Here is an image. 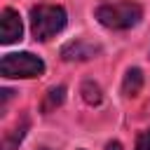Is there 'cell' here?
I'll return each mask as SVG.
<instances>
[{
	"label": "cell",
	"instance_id": "4",
	"mask_svg": "<svg viewBox=\"0 0 150 150\" xmlns=\"http://www.w3.org/2000/svg\"><path fill=\"white\" fill-rule=\"evenodd\" d=\"M21 33H23V26H21V19L14 9L5 7L2 14H0V42L2 45H12L16 40H21Z\"/></svg>",
	"mask_w": 150,
	"mask_h": 150
},
{
	"label": "cell",
	"instance_id": "6",
	"mask_svg": "<svg viewBox=\"0 0 150 150\" xmlns=\"http://www.w3.org/2000/svg\"><path fill=\"white\" fill-rule=\"evenodd\" d=\"M26 129H28V120L23 117L21 124L16 122V127H12V129L5 134V138H2V150H16L19 143L23 141V136H26Z\"/></svg>",
	"mask_w": 150,
	"mask_h": 150
},
{
	"label": "cell",
	"instance_id": "2",
	"mask_svg": "<svg viewBox=\"0 0 150 150\" xmlns=\"http://www.w3.org/2000/svg\"><path fill=\"white\" fill-rule=\"evenodd\" d=\"M30 28L35 40L45 42L66 28V9L59 5H38L30 9Z\"/></svg>",
	"mask_w": 150,
	"mask_h": 150
},
{
	"label": "cell",
	"instance_id": "8",
	"mask_svg": "<svg viewBox=\"0 0 150 150\" xmlns=\"http://www.w3.org/2000/svg\"><path fill=\"white\" fill-rule=\"evenodd\" d=\"M63 96H66V89H63V87H52V89L45 94L42 112H52L54 108H59V105L63 103Z\"/></svg>",
	"mask_w": 150,
	"mask_h": 150
},
{
	"label": "cell",
	"instance_id": "10",
	"mask_svg": "<svg viewBox=\"0 0 150 150\" xmlns=\"http://www.w3.org/2000/svg\"><path fill=\"white\" fill-rule=\"evenodd\" d=\"M136 150H150V129H145L138 141H136Z\"/></svg>",
	"mask_w": 150,
	"mask_h": 150
},
{
	"label": "cell",
	"instance_id": "5",
	"mask_svg": "<svg viewBox=\"0 0 150 150\" xmlns=\"http://www.w3.org/2000/svg\"><path fill=\"white\" fill-rule=\"evenodd\" d=\"M98 52H101V47L94 45V42H89V40H73V42H68V45L61 47V56L66 61H89Z\"/></svg>",
	"mask_w": 150,
	"mask_h": 150
},
{
	"label": "cell",
	"instance_id": "7",
	"mask_svg": "<svg viewBox=\"0 0 150 150\" xmlns=\"http://www.w3.org/2000/svg\"><path fill=\"white\" fill-rule=\"evenodd\" d=\"M141 87H143V73H141V68H129L127 75H124V82H122L124 96H138Z\"/></svg>",
	"mask_w": 150,
	"mask_h": 150
},
{
	"label": "cell",
	"instance_id": "11",
	"mask_svg": "<svg viewBox=\"0 0 150 150\" xmlns=\"http://www.w3.org/2000/svg\"><path fill=\"white\" fill-rule=\"evenodd\" d=\"M105 150H122V145H120V143H108Z\"/></svg>",
	"mask_w": 150,
	"mask_h": 150
},
{
	"label": "cell",
	"instance_id": "3",
	"mask_svg": "<svg viewBox=\"0 0 150 150\" xmlns=\"http://www.w3.org/2000/svg\"><path fill=\"white\" fill-rule=\"evenodd\" d=\"M42 73H45L42 59L30 54V52L7 54L0 61V75L2 77H40Z\"/></svg>",
	"mask_w": 150,
	"mask_h": 150
},
{
	"label": "cell",
	"instance_id": "1",
	"mask_svg": "<svg viewBox=\"0 0 150 150\" xmlns=\"http://www.w3.org/2000/svg\"><path fill=\"white\" fill-rule=\"evenodd\" d=\"M143 16L141 5L131 2V0H117V2H103L96 7V19L112 30H127L131 26H136Z\"/></svg>",
	"mask_w": 150,
	"mask_h": 150
},
{
	"label": "cell",
	"instance_id": "9",
	"mask_svg": "<svg viewBox=\"0 0 150 150\" xmlns=\"http://www.w3.org/2000/svg\"><path fill=\"white\" fill-rule=\"evenodd\" d=\"M82 96H84V101L89 103V105H96V103H101V87L96 84V82H84L82 84Z\"/></svg>",
	"mask_w": 150,
	"mask_h": 150
},
{
	"label": "cell",
	"instance_id": "12",
	"mask_svg": "<svg viewBox=\"0 0 150 150\" xmlns=\"http://www.w3.org/2000/svg\"><path fill=\"white\" fill-rule=\"evenodd\" d=\"M40 150H52V148H40Z\"/></svg>",
	"mask_w": 150,
	"mask_h": 150
}]
</instances>
